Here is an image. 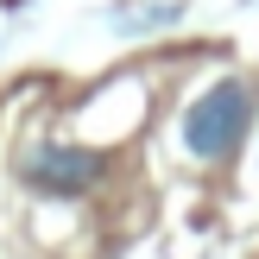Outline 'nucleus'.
Here are the masks:
<instances>
[{
    "label": "nucleus",
    "instance_id": "nucleus-1",
    "mask_svg": "<svg viewBox=\"0 0 259 259\" xmlns=\"http://www.w3.org/2000/svg\"><path fill=\"white\" fill-rule=\"evenodd\" d=\"M253 108H259V101H253L247 76H215V82L184 108V152L196 164L234 158V146L247 139V126H253Z\"/></svg>",
    "mask_w": 259,
    "mask_h": 259
},
{
    "label": "nucleus",
    "instance_id": "nucleus-2",
    "mask_svg": "<svg viewBox=\"0 0 259 259\" xmlns=\"http://www.w3.org/2000/svg\"><path fill=\"white\" fill-rule=\"evenodd\" d=\"M19 184H32L38 196H89V190L108 177V158L95 146H63V139H32V146L13 158Z\"/></svg>",
    "mask_w": 259,
    "mask_h": 259
}]
</instances>
